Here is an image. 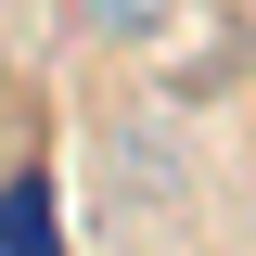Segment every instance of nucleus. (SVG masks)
Wrapping results in <instances>:
<instances>
[{
	"mask_svg": "<svg viewBox=\"0 0 256 256\" xmlns=\"http://www.w3.org/2000/svg\"><path fill=\"white\" fill-rule=\"evenodd\" d=\"M0 256H64V218H52V180H0Z\"/></svg>",
	"mask_w": 256,
	"mask_h": 256,
	"instance_id": "f257e3e1",
	"label": "nucleus"
},
{
	"mask_svg": "<svg viewBox=\"0 0 256 256\" xmlns=\"http://www.w3.org/2000/svg\"><path fill=\"white\" fill-rule=\"evenodd\" d=\"M77 26H90V38H154L166 0H77Z\"/></svg>",
	"mask_w": 256,
	"mask_h": 256,
	"instance_id": "f03ea898",
	"label": "nucleus"
}]
</instances>
